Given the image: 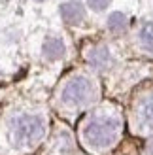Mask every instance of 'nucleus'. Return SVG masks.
Wrapping results in <instances>:
<instances>
[{"instance_id":"6e6552de","label":"nucleus","mask_w":153,"mask_h":155,"mask_svg":"<svg viewBox=\"0 0 153 155\" xmlns=\"http://www.w3.org/2000/svg\"><path fill=\"white\" fill-rule=\"evenodd\" d=\"M108 27H110L112 32H123V30L127 28V17L121 12L112 13L110 19H108Z\"/></svg>"},{"instance_id":"f03ea898","label":"nucleus","mask_w":153,"mask_h":155,"mask_svg":"<svg viewBox=\"0 0 153 155\" xmlns=\"http://www.w3.org/2000/svg\"><path fill=\"white\" fill-rule=\"evenodd\" d=\"M45 134V123L40 115H19L11 121V140L15 146L30 148Z\"/></svg>"},{"instance_id":"0eeeda50","label":"nucleus","mask_w":153,"mask_h":155,"mask_svg":"<svg viewBox=\"0 0 153 155\" xmlns=\"http://www.w3.org/2000/svg\"><path fill=\"white\" fill-rule=\"evenodd\" d=\"M44 55L47 57L49 61H55V59H60L64 55V44L60 38H47L44 42Z\"/></svg>"},{"instance_id":"20e7f679","label":"nucleus","mask_w":153,"mask_h":155,"mask_svg":"<svg viewBox=\"0 0 153 155\" xmlns=\"http://www.w3.org/2000/svg\"><path fill=\"white\" fill-rule=\"evenodd\" d=\"M60 15L68 25H80L85 19V8L78 0H70V2H64L60 6Z\"/></svg>"},{"instance_id":"9d476101","label":"nucleus","mask_w":153,"mask_h":155,"mask_svg":"<svg viewBox=\"0 0 153 155\" xmlns=\"http://www.w3.org/2000/svg\"><path fill=\"white\" fill-rule=\"evenodd\" d=\"M110 2H112V0H87L89 8H91V10H95V12H102V10H106V8L110 6Z\"/></svg>"},{"instance_id":"1a4fd4ad","label":"nucleus","mask_w":153,"mask_h":155,"mask_svg":"<svg viewBox=\"0 0 153 155\" xmlns=\"http://www.w3.org/2000/svg\"><path fill=\"white\" fill-rule=\"evenodd\" d=\"M140 42H142V45L146 49L153 51V21L146 23V25L142 27V30H140Z\"/></svg>"},{"instance_id":"39448f33","label":"nucleus","mask_w":153,"mask_h":155,"mask_svg":"<svg viewBox=\"0 0 153 155\" xmlns=\"http://www.w3.org/2000/svg\"><path fill=\"white\" fill-rule=\"evenodd\" d=\"M89 63L98 70H104V68H108L112 64V53L108 51L106 45H96L89 53Z\"/></svg>"},{"instance_id":"7ed1b4c3","label":"nucleus","mask_w":153,"mask_h":155,"mask_svg":"<svg viewBox=\"0 0 153 155\" xmlns=\"http://www.w3.org/2000/svg\"><path fill=\"white\" fill-rule=\"evenodd\" d=\"M93 98V83L85 76H76L64 85L63 100L70 106H81Z\"/></svg>"},{"instance_id":"f257e3e1","label":"nucleus","mask_w":153,"mask_h":155,"mask_svg":"<svg viewBox=\"0 0 153 155\" xmlns=\"http://www.w3.org/2000/svg\"><path fill=\"white\" fill-rule=\"evenodd\" d=\"M121 133V123L116 117L110 115H98L85 123L81 134L83 140L93 148H108L119 138Z\"/></svg>"},{"instance_id":"423d86ee","label":"nucleus","mask_w":153,"mask_h":155,"mask_svg":"<svg viewBox=\"0 0 153 155\" xmlns=\"http://www.w3.org/2000/svg\"><path fill=\"white\" fill-rule=\"evenodd\" d=\"M138 125L148 130V133H153V97L146 98L138 108Z\"/></svg>"}]
</instances>
